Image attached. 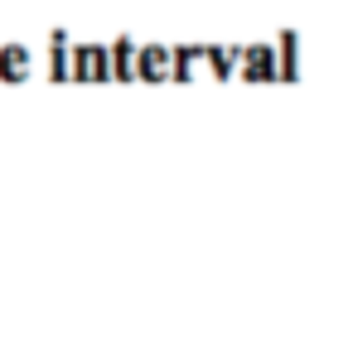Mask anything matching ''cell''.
<instances>
[{"label": "cell", "instance_id": "1", "mask_svg": "<svg viewBox=\"0 0 353 358\" xmlns=\"http://www.w3.org/2000/svg\"><path fill=\"white\" fill-rule=\"evenodd\" d=\"M68 83H112V73H107V44H73V54H68Z\"/></svg>", "mask_w": 353, "mask_h": 358}, {"label": "cell", "instance_id": "2", "mask_svg": "<svg viewBox=\"0 0 353 358\" xmlns=\"http://www.w3.org/2000/svg\"><path fill=\"white\" fill-rule=\"evenodd\" d=\"M237 73H242V83H276V49L271 44H242Z\"/></svg>", "mask_w": 353, "mask_h": 358}, {"label": "cell", "instance_id": "3", "mask_svg": "<svg viewBox=\"0 0 353 358\" xmlns=\"http://www.w3.org/2000/svg\"><path fill=\"white\" fill-rule=\"evenodd\" d=\"M136 78L170 83V44H136Z\"/></svg>", "mask_w": 353, "mask_h": 358}, {"label": "cell", "instance_id": "4", "mask_svg": "<svg viewBox=\"0 0 353 358\" xmlns=\"http://www.w3.org/2000/svg\"><path fill=\"white\" fill-rule=\"evenodd\" d=\"M107 73H112V83H131L136 78V39L131 34L107 44Z\"/></svg>", "mask_w": 353, "mask_h": 358}, {"label": "cell", "instance_id": "5", "mask_svg": "<svg viewBox=\"0 0 353 358\" xmlns=\"http://www.w3.org/2000/svg\"><path fill=\"white\" fill-rule=\"evenodd\" d=\"M34 68L29 44H0V83H24Z\"/></svg>", "mask_w": 353, "mask_h": 358}, {"label": "cell", "instance_id": "6", "mask_svg": "<svg viewBox=\"0 0 353 358\" xmlns=\"http://www.w3.org/2000/svg\"><path fill=\"white\" fill-rule=\"evenodd\" d=\"M276 49V78L281 83H295L300 78V34L295 29H281V44H271Z\"/></svg>", "mask_w": 353, "mask_h": 358}, {"label": "cell", "instance_id": "7", "mask_svg": "<svg viewBox=\"0 0 353 358\" xmlns=\"http://www.w3.org/2000/svg\"><path fill=\"white\" fill-rule=\"evenodd\" d=\"M237 49H242V44H203V59L199 63H208L218 78H228V73L237 68Z\"/></svg>", "mask_w": 353, "mask_h": 358}, {"label": "cell", "instance_id": "8", "mask_svg": "<svg viewBox=\"0 0 353 358\" xmlns=\"http://www.w3.org/2000/svg\"><path fill=\"white\" fill-rule=\"evenodd\" d=\"M68 54H73V39H68V29H54L49 34V59H54V83H68Z\"/></svg>", "mask_w": 353, "mask_h": 358}]
</instances>
